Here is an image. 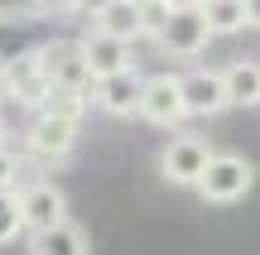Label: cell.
<instances>
[{
  "instance_id": "obj_7",
  "label": "cell",
  "mask_w": 260,
  "mask_h": 255,
  "mask_svg": "<svg viewBox=\"0 0 260 255\" xmlns=\"http://www.w3.org/2000/svg\"><path fill=\"white\" fill-rule=\"evenodd\" d=\"M140 121L164 125V130H174L178 121H188L178 72H154V77H145V92H140Z\"/></svg>"
},
{
  "instance_id": "obj_9",
  "label": "cell",
  "mask_w": 260,
  "mask_h": 255,
  "mask_svg": "<svg viewBox=\"0 0 260 255\" xmlns=\"http://www.w3.org/2000/svg\"><path fill=\"white\" fill-rule=\"evenodd\" d=\"M39 58H44V72L53 87H68V92H92L96 87L82 44H39Z\"/></svg>"
},
{
  "instance_id": "obj_18",
  "label": "cell",
  "mask_w": 260,
  "mask_h": 255,
  "mask_svg": "<svg viewBox=\"0 0 260 255\" xmlns=\"http://www.w3.org/2000/svg\"><path fill=\"white\" fill-rule=\"evenodd\" d=\"M24 236V222H19V202L15 193L0 188V246H15V241Z\"/></svg>"
},
{
  "instance_id": "obj_15",
  "label": "cell",
  "mask_w": 260,
  "mask_h": 255,
  "mask_svg": "<svg viewBox=\"0 0 260 255\" xmlns=\"http://www.w3.org/2000/svg\"><path fill=\"white\" fill-rule=\"evenodd\" d=\"M198 10L207 15L212 39H236L241 29H251V19H246V0H203Z\"/></svg>"
},
{
  "instance_id": "obj_12",
  "label": "cell",
  "mask_w": 260,
  "mask_h": 255,
  "mask_svg": "<svg viewBox=\"0 0 260 255\" xmlns=\"http://www.w3.org/2000/svg\"><path fill=\"white\" fill-rule=\"evenodd\" d=\"M82 53H87V67H92V77H111V72H125V67H135L130 63V44L125 39H116V34H106V29H87L82 39Z\"/></svg>"
},
{
  "instance_id": "obj_17",
  "label": "cell",
  "mask_w": 260,
  "mask_h": 255,
  "mask_svg": "<svg viewBox=\"0 0 260 255\" xmlns=\"http://www.w3.org/2000/svg\"><path fill=\"white\" fill-rule=\"evenodd\" d=\"M24 178H29V169H24V154H19L15 144H5V140H0V188H5V193H15Z\"/></svg>"
},
{
  "instance_id": "obj_16",
  "label": "cell",
  "mask_w": 260,
  "mask_h": 255,
  "mask_svg": "<svg viewBox=\"0 0 260 255\" xmlns=\"http://www.w3.org/2000/svg\"><path fill=\"white\" fill-rule=\"evenodd\" d=\"M87 106H92V92H68V87H53V92L39 101V111H44V116H63V121H77V125H82Z\"/></svg>"
},
{
  "instance_id": "obj_23",
  "label": "cell",
  "mask_w": 260,
  "mask_h": 255,
  "mask_svg": "<svg viewBox=\"0 0 260 255\" xmlns=\"http://www.w3.org/2000/svg\"><path fill=\"white\" fill-rule=\"evenodd\" d=\"M135 5H145V10H159V5H164V0H135Z\"/></svg>"
},
{
  "instance_id": "obj_4",
  "label": "cell",
  "mask_w": 260,
  "mask_h": 255,
  "mask_svg": "<svg viewBox=\"0 0 260 255\" xmlns=\"http://www.w3.org/2000/svg\"><path fill=\"white\" fill-rule=\"evenodd\" d=\"M212 154L217 150L203 140V135L183 130V135H174V140L159 150V178H164L169 188H198V178H203V169H207Z\"/></svg>"
},
{
  "instance_id": "obj_19",
  "label": "cell",
  "mask_w": 260,
  "mask_h": 255,
  "mask_svg": "<svg viewBox=\"0 0 260 255\" xmlns=\"http://www.w3.org/2000/svg\"><path fill=\"white\" fill-rule=\"evenodd\" d=\"M34 15H53V19H68V15H82V0H29Z\"/></svg>"
},
{
  "instance_id": "obj_21",
  "label": "cell",
  "mask_w": 260,
  "mask_h": 255,
  "mask_svg": "<svg viewBox=\"0 0 260 255\" xmlns=\"http://www.w3.org/2000/svg\"><path fill=\"white\" fill-rule=\"evenodd\" d=\"M102 5H111V0H82V15H96Z\"/></svg>"
},
{
  "instance_id": "obj_3",
  "label": "cell",
  "mask_w": 260,
  "mask_h": 255,
  "mask_svg": "<svg viewBox=\"0 0 260 255\" xmlns=\"http://www.w3.org/2000/svg\"><path fill=\"white\" fill-rule=\"evenodd\" d=\"M48 92H53V82H48V72H44L39 48H24V53L0 63V96H5V101L24 106V111H39V101H44Z\"/></svg>"
},
{
  "instance_id": "obj_20",
  "label": "cell",
  "mask_w": 260,
  "mask_h": 255,
  "mask_svg": "<svg viewBox=\"0 0 260 255\" xmlns=\"http://www.w3.org/2000/svg\"><path fill=\"white\" fill-rule=\"evenodd\" d=\"M246 19H251V29H260V0H246Z\"/></svg>"
},
{
  "instance_id": "obj_11",
  "label": "cell",
  "mask_w": 260,
  "mask_h": 255,
  "mask_svg": "<svg viewBox=\"0 0 260 255\" xmlns=\"http://www.w3.org/2000/svg\"><path fill=\"white\" fill-rule=\"evenodd\" d=\"M92 24L106 29V34H116V39H125V44H135V39L154 34V10L135 5V0H111V5H102L92 15Z\"/></svg>"
},
{
  "instance_id": "obj_10",
  "label": "cell",
  "mask_w": 260,
  "mask_h": 255,
  "mask_svg": "<svg viewBox=\"0 0 260 255\" xmlns=\"http://www.w3.org/2000/svg\"><path fill=\"white\" fill-rule=\"evenodd\" d=\"M140 92H145V77L135 72V67H125V72H111V77H96L92 87V101L102 106L106 116H140Z\"/></svg>"
},
{
  "instance_id": "obj_1",
  "label": "cell",
  "mask_w": 260,
  "mask_h": 255,
  "mask_svg": "<svg viewBox=\"0 0 260 255\" xmlns=\"http://www.w3.org/2000/svg\"><path fill=\"white\" fill-rule=\"evenodd\" d=\"M212 44V29H207V15L198 5H159L154 10V48L174 63H198Z\"/></svg>"
},
{
  "instance_id": "obj_8",
  "label": "cell",
  "mask_w": 260,
  "mask_h": 255,
  "mask_svg": "<svg viewBox=\"0 0 260 255\" xmlns=\"http://www.w3.org/2000/svg\"><path fill=\"white\" fill-rule=\"evenodd\" d=\"M178 82H183V111L198 116V121H212V116H222L232 106L217 67H188V72H178Z\"/></svg>"
},
{
  "instance_id": "obj_6",
  "label": "cell",
  "mask_w": 260,
  "mask_h": 255,
  "mask_svg": "<svg viewBox=\"0 0 260 255\" xmlns=\"http://www.w3.org/2000/svg\"><path fill=\"white\" fill-rule=\"evenodd\" d=\"M19 202V222H24V236L29 231H48L58 222H68V193L58 188L53 178H24L15 188Z\"/></svg>"
},
{
  "instance_id": "obj_13",
  "label": "cell",
  "mask_w": 260,
  "mask_h": 255,
  "mask_svg": "<svg viewBox=\"0 0 260 255\" xmlns=\"http://www.w3.org/2000/svg\"><path fill=\"white\" fill-rule=\"evenodd\" d=\"M29 255H92V236H87L82 222H58L48 231H29Z\"/></svg>"
},
{
  "instance_id": "obj_5",
  "label": "cell",
  "mask_w": 260,
  "mask_h": 255,
  "mask_svg": "<svg viewBox=\"0 0 260 255\" xmlns=\"http://www.w3.org/2000/svg\"><path fill=\"white\" fill-rule=\"evenodd\" d=\"M77 135H82V125H77V121L34 111V121L24 125V154H29V159H39V164H63V159H73Z\"/></svg>"
},
{
  "instance_id": "obj_22",
  "label": "cell",
  "mask_w": 260,
  "mask_h": 255,
  "mask_svg": "<svg viewBox=\"0 0 260 255\" xmlns=\"http://www.w3.org/2000/svg\"><path fill=\"white\" fill-rule=\"evenodd\" d=\"M164 5H174V10H178V5H203V0H164Z\"/></svg>"
},
{
  "instance_id": "obj_2",
  "label": "cell",
  "mask_w": 260,
  "mask_h": 255,
  "mask_svg": "<svg viewBox=\"0 0 260 255\" xmlns=\"http://www.w3.org/2000/svg\"><path fill=\"white\" fill-rule=\"evenodd\" d=\"M251 188H255V164L246 159V154H236V150H217L212 159H207V169H203V178H198L193 193L207 207H232V202H241Z\"/></svg>"
},
{
  "instance_id": "obj_14",
  "label": "cell",
  "mask_w": 260,
  "mask_h": 255,
  "mask_svg": "<svg viewBox=\"0 0 260 255\" xmlns=\"http://www.w3.org/2000/svg\"><path fill=\"white\" fill-rule=\"evenodd\" d=\"M222 82H226L232 106L260 111V63H255V58H232V63L222 67Z\"/></svg>"
}]
</instances>
